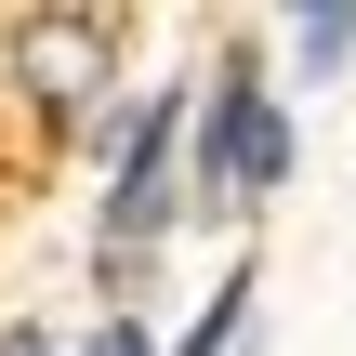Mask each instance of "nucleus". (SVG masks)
<instances>
[{
  "mask_svg": "<svg viewBox=\"0 0 356 356\" xmlns=\"http://www.w3.org/2000/svg\"><path fill=\"white\" fill-rule=\"evenodd\" d=\"M13 79H26V106H40L53 132H79V119L106 106V79H119V26H106V13H26V26H13Z\"/></svg>",
  "mask_w": 356,
  "mask_h": 356,
  "instance_id": "nucleus-3",
  "label": "nucleus"
},
{
  "mask_svg": "<svg viewBox=\"0 0 356 356\" xmlns=\"http://www.w3.org/2000/svg\"><path fill=\"white\" fill-rule=\"evenodd\" d=\"M0 356H66V343H53L40 317H13V330H0Z\"/></svg>",
  "mask_w": 356,
  "mask_h": 356,
  "instance_id": "nucleus-7",
  "label": "nucleus"
},
{
  "mask_svg": "<svg viewBox=\"0 0 356 356\" xmlns=\"http://www.w3.org/2000/svg\"><path fill=\"white\" fill-rule=\"evenodd\" d=\"M79 356H159V330H145V317H92V330H79Z\"/></svg>",
  "mask_w": 356,
  "mask_h": 356,
  "instance_id": "nucleus-6",
  "label": "nucleus"
},
{
  "mask_svg": "<svg viewBox=\"0 0 356 356\" xmlns=\"http://www.w3.org/2000/svg\"><path fill=\"white\" fill-rule=\"evenodd\" d=\"M291 66H304V79H343L356 66V13H304V26H291Z\"/></svg>",
  "mask_w": 356,
  "mask_h": 356,
  "instance_id": "nucleus-5",
  "label": "nucleus"
},
{
  "mask_svg": "<svg viewBox=\"0 0 356 356\" xmlns=\"http://www.w3.org/2000/svg\"><path fill=\"white\" fill-rule=\"evenodd\" d=\"M172 145H185V92H145L132 119H106V159H119V172H106V251H159V238L198 211Z\"/></svg>",
  "mask_w": 356,
  "mask_h": 356,
  "instance_id": "nucleus-2",
  "label": "nucleus"
},
{
  "mask_svg": "<svg viewBox=\"0 0 356 356\" xmlns=\"http://www.w3.org/2000/svg\"><path fill=\"white\" fill-rule=\"evenodd\" d=\"M251 304H264V277L238 264V277H225V291L198 304V330H185V343H172V356H251Z\"/></svg>",
  "mask_w": 356,
  "mask_h": 356,
  "instance_id": "nucleus-4",
  "label": "nucleus"
},
{
  "mask_svg": "<svg viewBox=\"0 0 356 356\" xmlns=\"http://www.w3.org/2000/svg\"><path fill=\"white\" fill-rule=\"evenodd\" d=\"M291 185V106L264 92V66H251V40L211 66V92H198V159H185V198H277Z\"/></svg>",
  "mask_w": 356,
  "mask_h": 356,
  "instance_id": "nucleus-1",
  "label": "nucleus"
}]
</instances>
